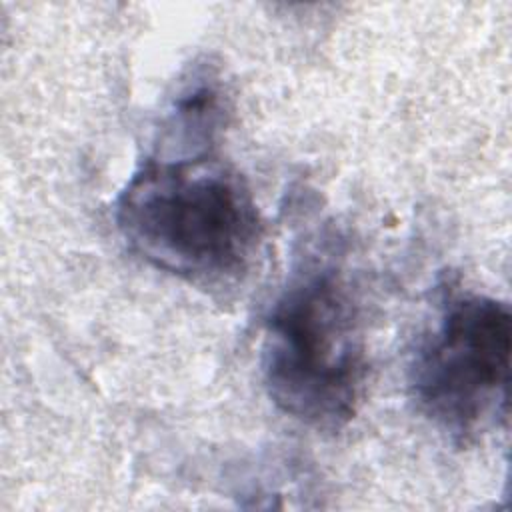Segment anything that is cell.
I'll list each match as a JSON object with an SVG mask.
<instances>
[{
	"label": "cell",
	"instance_id": "6da1fadb",
	"mask_svg": "<svg viewBox=\"0 0 512 512\" xmlns=\"http://www.w3.org/2000/svg\"><path fill=\"white\" fill-rule=\"evenodd\" d=\"M114 222L134 254L198 286L238 280L262 236L252 190L212 152L146 158L120 190Z\"/></svg>",
	"mask_w": 512,
	"mask_h": 512
},
{
	"label": "cell",
	"instance_id": "7a4b0ae2",
	"mask_svg": "<svg viewBox=\"0 0 512 512\" xmlns=\"http://www.w3.org/2000/svg\"><path fill=\"white\" fill-rule=\"evenodd\" d=\"M360 306L344 270L308 258L264 318L262 376L270 400L316 430L350 422L366 382Z\"/></svg>",
	"mask_w": 512,
	"mask_h": 512
},
{
	"label": "cell",
	"instance_id": "3957f363",
	"mask_svg": "<svg viewBox=\"0 0 512 512\" xmlns=\"http://www.w3.org/2000/svg\"><path fill=\"white\" fill-rule=\"evenodd\" d=\"M512 350L510 306L498 298L444 290L432 326L408 362L416 410L454 442L506 418Z\"/></svg>",
	"mask_w": 512,
	"mask_h": 512
},
{
	"label": "cell",
	"instance_id": "277c9868",
	"mask_svg": "<svg viewBox=\"0 0 512 512\" xmlns=\"http://www.w3.org/2000/svg\"><path fill=\"white\" fill-rule=\"evenodd\" d=\"M226 96L220 78L208 68L192 70L180 84L164 120L160 154H206L212 152L218 132L226 122Z\"/></svg>",
	"mask_w": 512,
	"mask_h": 512
}]
</instances>
